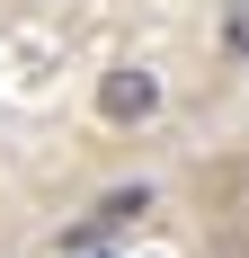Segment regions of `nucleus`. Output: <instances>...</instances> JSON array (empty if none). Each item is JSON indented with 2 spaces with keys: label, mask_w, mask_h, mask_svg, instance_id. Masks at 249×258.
<instances>
[{
  "label": "nucleus",
  "mask_w": 249,
  "mask_h": 258,
  "mask_svg": "<svg viewBox=\"0 0 249 258\" xmlns=\"http://www.w3.org/2000/svg\"><path fill=\"white\" fill-rule=\"evenodd\" d=\"M98 116H107V125H151V116H160V80H151L143 62L107 72L98 80Z\"/></svg>",
  "instance_id": "1"
},
{
  "label": "nucleus",
  "mask_w": 249,
  "mask_h": 258,
  "mask_svg": "<svg viewBox=\"0 0 249 258\" xmlns=\"http://www.w3.org/2000/svg\"><path fill=\"white\" fill-rule=\"evenodd\" d=\"M134 214H151V196H143V187H116V196H98V214H89L72 240H107L116 223H134Z\"/></svg>",
  "instance_id": "2"
},
{
  "label": "nucleus",
  "mask_w": 249,
  "mask_h": 258,
  "mask_svg": "<svg viewBox=\"0 0 249 258\" xmlns=\"http://www.w3.org/2000/svg\"><path fill=\"white\" fill-rule=\"evenodd\" d=\"M223 53H231V62H249V0L223 18Z\"/></svg>",
  "instance_id": "3"
},
{
  "label": "nucleus",
  "mask_w": 249,
  "mask_h": 258,
  "mask_svg": "<svg viewBox=\"0 0 249 258\" xmlns=\"http://www.w3.org/2000/svg\"><path fill=\"white\" fill-rule=\"evenodd\" d=\"M72 258H98V240H72Z\"/></svg>",
  "instance_id": "4"
}]
</instances>
